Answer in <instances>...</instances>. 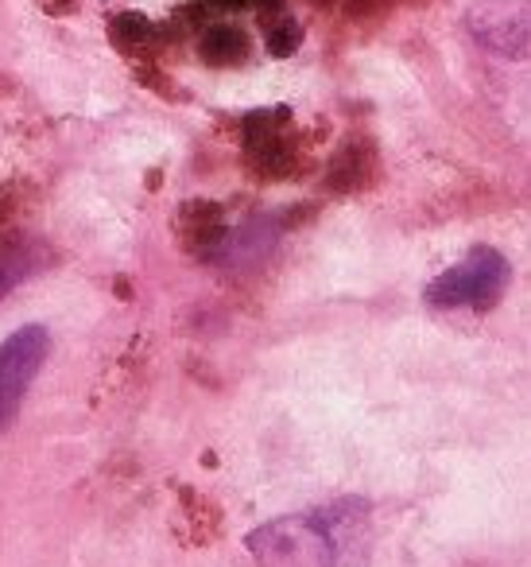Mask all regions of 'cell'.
I'll return each mask as SVG.
<instances>
[{"mask_svg": "<svg viewBox=\"0 0 531 567\" xmlns=\"http://www.w3.org/2000/svg\"><path fill=\"white\" fill-rule=\"evenodd\" d=\"M206 55H214V63H226L229 55H241L244 51V40L241 32H233V28H214L210 35H206Z\"/></svg>", "mask_w": 531, "mask_h": 567, "instance_id": "cell-5", "label": "cell"}, {"mask_svg": "<svg viewBox=\"0 0 531 567\" xmlns=\"http://www.w3.org/2000/svg\"><path fill=\"white\" fill-rule=\"evenodd\" d=\"M51 354V331L43 323H28L0 342V435L17 424L32 381L40 378Z\"/></svg>", "mask_w": 531, "mask_h": 567, "instance_id": "cell-3", "label": "cell"}, {"mask_svg": "<svg viewBox=\"0 0 531 567\" xmlns=\"http://www.w3.org/2000/svg\"><path fill=\"white\" fill-rule=\"evenodd\" d=\"M48 265H51V249L43 241H35V237H20V241L0 245V300Z\"/></svg>", "mask_w": 531, "mask_h": 567, "instance_id": "cell-4", "label": "cell"}, {"mask_svg": "<svg viewBox=\"0 0 531 567\" xmlns=\"http://www.w3.org/2000/svg\"><path fill=\"white\" fill-rule=\"evenodd\" d=\"M508 284H512V265L504 252L492 245H477L458 265H450L427 284L423 300L435 311H489L500 303Z\"/></svg>", "mask_w": 531, "mask_h": 567, "instance_id": "cell-2", "label": "cell"}, {"mask_svg": "<svg viewBox=\"0 0 531 567\" xmlns=\"http://www.w3.org/2000/svg\"><path fill=\"white\" fill-rule=\"evenodd\" d=\"M368 505L334 502L252 528L244 548L257 567H365Z\"/></svg>", "mask_w": 531, "mask_h": 567, "instance_id": "cell-1", "label": "cell"}]
</instances>
